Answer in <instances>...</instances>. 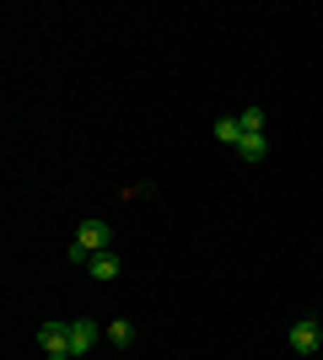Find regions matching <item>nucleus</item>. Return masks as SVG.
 <instances>
[{
    "instance_id": "1",
    "label": "nucleus",
    "mask_w": 323,
    "mask_h": 360,
    "mask_svg": "<svg viewBox=\"0 0 323 360\" xmlns=\"http://www.w3.org/2000/svg\"><path fill=\"white\" fill-rule=\"evenodd\" d=\"M38 345H44V355H70V317L44 323V328H38Z\"/></svg>"
},
{
    "instance_id": "2",
    "label": "nucleus",
    "mask_w": 323,
    "mask_h": 360,
    "mask_svg": "<svg viewBox=\"0 0 323 360\" xmlns=\"http://www.w3.org/2000/svg\"><path fill=\"white\" fill-rule=\"evenodd\" d=\"M76 242H81L92 258H97V253H113V231H108L103 221H81V226H76Z\"/></svg>"
},
{
    "instance_id": "3",
    "label": "nucleus",
    "mask_w": 323,
    "mask_h": 360,
    "mask_svg": "<svg viewBox=\"0 0 323 360\" xmlns=\"http://www.w3.org/2000/svg\"><path fill=\"white\" fill-rule=\"evenodd\" d=\"M92 349H97V323L92 317H70V355L87 360Z\"/></svg>"
},
{
    "instance_id": "4",
    "label": "nucleus",
    "mask_w": 323,
    "mask_h": 360,
    "mask_svg": "<svg viewBox=\"0 0 323 360\" xmlns=\"http://www.w3.org/2000/svg\"><path fill=\"white\" fill-rule=\"evenodd\" d=\"M318 345H323L318 317H296V323H291V349H296V355H312Z\"/></svg>"
},
{
    "instance_id": "5",
    "label": "nucleus",
    "mask_w": 323,
    "mask_h": 360,
    "mask_svg": "<svg viewBox=\"0 0 323 360\" xmlns=\"http://www.w3.org/2000/svg\"><path fill=\"white\" fill-rule=\"evenodd\" d=\"M87 274L108 285V280H119V274H124V264H119V253H97L92 264H87Z\"/></svg>"
},
{
    "instance_id": "6",
    "label": "nucleus",
    "mask_w": 323,
    "mask_h": 360,
    "mask_svg": "<svg viewBox=\"0 0 323 360\" xmlns=\"http://www.w3.org/2000/svg\"><path fill=\"white\" fill-rule=\"evenodd\" d=\"M215 140H221V146H243V119H237V113L215 119Z\"/></svg>"
},
{
    "instance_id": "7",
    "label": "nucleus",
    "mask_w": 323,
    "mask_h": 360,
    "mask_svg": "<svg viewBox=\"0 0 323 360\" xmlns=\"http://www.w3.org/2000/svg\"><path fill=\"white\" fill-rule=\"evenodd\" d=\"M237 156H243V162H264V156H270V135H243Z\"/></svg>"
},
{
    "instance_id": "8",
    "label": "nucleus",
    "mask_w": 323,
    "mask_h": 360,
    "mask_svg": "<svg viewBox=\"0 0 323 360\" xmlns=\"http://www.w3.org/2000/svg\"><path fill=\"white\" fill-rule=\"evenodd\" d=\"M237 119H243V135H264V108H243Z\"/></svg>"
},
{
    "instance_id": "9",
    "label": "nucleus",
    "mask_w": 323,
    "mask_h": 360,
    "mask_svg": "<svg viewBox=\"0 0 323 360\" xmlns=\"http://www.w3.org/2000/svg\"><path fill=\"white\" fill-rule=\"evenodd\" d=\"M108 339H113L119 349H129V345H135V323H113V328H108Z\"/></svg>"
},
{
    "instance_id": "10",
    "label": "nucleus",
    "mask_w": 323,
    "mask_h": 360,
    "mask_svg": "<svg viewBox=\"0 0 323 360\" xmlns=\"http://www.w3.org/2000/svg\"><path fill=\"white\" fill-rule=\"evenodd\" d=\"M65 258H70V264H81V269H87V264H92V253H87V248H81V242H70V248H65Z\"/></svg>"
}]
</instances>
